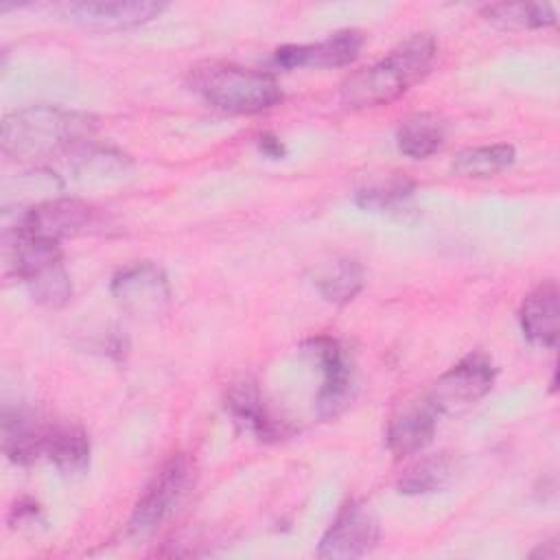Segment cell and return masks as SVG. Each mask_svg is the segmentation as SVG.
<instances>
[{"label": "cell", "instance_id": "cell-17", "mask_svg": "<svg viewBox=\"0 0 560 560\" xmlns=\"http://www.w3.org/2000/svg\"><path fill=\"white\" fill-rule=\"evenodd\" d=\"M446 140V122L438 114L422 112L405 118L396 131L398 151L413 160H424L442 149Z\"/></svg>", "mask_w": 560, "mask_h": 560}, {"label": "cell", "instance_id": "cell-15", "mask_svg": "<svg viewBox=\"0 0 560 560\" xmlns=\"http://www.w3.org/2000/svg\"><path fill=\"white\" fill-rule=\"evenodd\" d=\"M44 455L63 477H81L90 468L88 433L74 422H48Z\"/></svg>", "mask_w": 560, "mask_h": 560}, {"label": "cell", "instance_id": "cell-20", "mask_svg": "<svg viewBox=\"0 0 560 560\" xmlns=\"http://www.w3.org/2000/svg\"><path fill=\"white\" fill-rule=\"evenodd\" d=\"M516 160V151L512 144H483L468 147L455 153L451 168L462 177H492Z\"/></svg>", "mask_w": 560, "mask_h": 560}, {"label": "cell", "instance_id": "cell-23", "mask_svg": "<svg viewBox=\"0 0 560 560\" xmlns=\"http://www.w3.org/2000/svg\"><path fill=\"white\" fill-rule=\"evenodd\" d=\"M24 284H26L28 293L33 295V300L48 308H61L72 295L70 276L63 267V260L52 262V265L44 267L42 271L33 273L31 278L24 280Z\"/></svg>", "mask_w": 560, "mask_h": 560}, {"label": "cell", "instance_id": "cell-5", "mask_svg": "<svg viewBox=\"0 0 560 560\" xmlns=\"http://www.w3.org/2000/svg\"><path fill=\"white\" fill-rule=\"evenodd\" d=\"M497 368L483 352H470L451 365L424 396L438 416L459 413L481 400L494 385Z\"/></svg>", "mask_w": 560, "mask_h": 560}, {"label": "cell", "instance_id": "cell-7", "mask_svg": "<svg viewBox=\"0 0 560 560\" xmlns=\"http://www.w3.org/2000/svg\"><path fill=\"white\" fill-rule=\"evenodd\" d=\"M381 536L378 518L363 501H348L324 532L317 556L328 560H352L368 556Z\"/></svg>", "mask_w": 560, "mask_h": 560}, {"label": "cell", "instance_id": "cell-16", "mask_svg": "<svg viewBox=\"0 0 560 560\" xmlns=\"http://www.w3.org/2000/svg\"><path fill=\"white\" fill-rule=\"evenodd\" d=\"M48 422H39L26 409H4L2 416V448L13 464L28 466L44 455V438Z\"/></svg>", "mask_w": 560, "mask_h": 560}, {"label": "cell", "instance_id": "cell-22", "mask_svg": "<svg viewBox=\"0 0 560 560\" xmlns=\"http://www.w3.org/2000/svg\"><path fill=\"white\" fill-rule=\"evenodd\" d=\"M411 195H413V182L407 179L405 175H392L383 182L363 186L357 192V203L370 212L398 214V212H405Z\"/></svg>", "mask_w": 560, "mask_h": 560}, {"label": "cell", "instance_id": "cell-6", "mask_svg": "<svg viewBox=\"0 0 560 560\" xmlns=\"http://www.w3.org/2000/svg\"><path fill=\"white\" fill-rule=\"evenodd\" d=\"M116 304L136 319L160 317L171 300L166 273L153 262H133L120 269L109 284Z\"/></svg>", "mask_w": 560, "mask_h": 560}, {"label": "cell", "instance_id": "cell-25", "mask_svg": "<svg viewBox=\"0 0 560 560\" xmlns=\"http://www.w3.org/2000/svg\"><path fill=\"white\" fill-rule=\"evenodd\" d=\"M260 151L265 155H269V158H282L284 155L282 142L278 138H273V136H267V133L260 136Z\"/></svg>", "mask_w": 560, "mask_h": 560}, {"label": "cell", "instance_id": "cell-4", "mask_svg": "<svg viewBox=\"0 0 560 560\" xmlns=\"http://www.w3.org/2000/svg\"><path fill=\"white\" fill-rule=\"evenodd\" d=\"M197 481V466L188 453L171 455L140 492L125 534L142 540L158 532L184 503Z\"/></svg>", "mask_w": 560, "mask_h": 560}, {"label": "cell", "instance_id": "cell-9", "mask_svg": "<svg viewBox=\"0 0 560 560\" xmlns=\"http://www.w3.org/2000/svg\"><path fill=\"white\" fill-rule=\"evenodd\" d=\"M94 225V210L70 197H55L31 206L26 210H18V223L13 232L39 236L59 243L61 238H70L88 232Z\"/></svg>", "mask_w": 560, "mask_h": 560}, {"label": "cell", "instance_id": "cell-21", "mask_svg": "<svg viewBox=\"0 0 560 560\" xmlns=\"http://www.w3.org/2000/svg\"><path fill=\"white\" fill-rule=\"evenodd\" d=\"M481 15L499 28H545L556 22L551 4L542 2H499L481 9Z\"/></svg>", "mask_w": 560, "mask_h": 560}, {"label": "cell", "instance_id": "cell-18", "mask_svg": "<svg viewBox=\"0 0 560 560\" xmlns=\"http://www.w3.org/2000/svg\"><path fill=\"white\" fill-rule=\"evenodd\" d=\"M459 470V462L453 453H435L422 457L398 479V492L402 494H431L448 488Z\"/></svg>", "mask_w": 560, "mask_h": 560}, {"label": "cell", "instance_id": "cell-12", "mask_svg": "<svg viewBox=\"0 0 560 560\" xmlns=\"http://www.w3.org/2000/svg\"><path fill=\"white\" fill-rule=\"evenodd\" d=\"M166 4L153 0H114V2H74L68 15L92 28H131L158 18Z\"/></svg>", "mask_w": 560, "mask_h": 560}, {"label": "cell", "instance_id": "cell-8", "mask_svg": "<svg viewBox=\"0 0 560 560\" xmlns=\"http://www.w3.org/2000/svg\"><path fill=\"white\" fill-rule=\"evenodd\" d=\"M308 352L317 359L322 370V387L315 398L317 416L322 420L337 418L346 411L354 394V374L348 350L335 337H315L306 343Z\"/></svg>", "mask_w": 560, "mask_h": 560}, {"label": "cell", "instance_id": "cell-2", "mask_svg": "<svg viewBox=\"0 0 560 560\" xmlns=\"http://www.w3.org/2000/svg\"><path fill=\"white\" fill-rule=\"evenodd\" d=\"M92 131L94 120L88 114L55 105H31L4 116L2 151L13 160L37 162L85 142Z\"/></svg>", "mask_w": 560, "mask_h": 560}, {"label": "cell", "instance_id": "cell-14", "mask_svg": "<svg viewBox=\"0 0 560 560\" xmlns=\"http://www.w3.org/2000/svg\"><path fill=\"white\" fill-rule=\"evenodd\" d=\"M225 407L232 413L234 422L254 433L260 442H276L284 438V424L278 422L267 409L258 385L254 381H238L228 389Z\"/></svg>", "mask_w": 560, "mask_h": 560}, {"label": "cell", "instance_id": "cell-11", "mask_svg": "<svg viewBox=\"0 0 560 560\" xmlns=\"http://www.w3.org/2000/svg\"><path fill=\"white\" fill-rule=\"evenodd\" d=\"M438 413L427 398L400 405L385 429V444L394 457H405L422 451L435 433Z\"/></svg>", "mask_w": 560, "mask_h": 560}, {"label": "cell", "instance_id": "cell-10", "mask_svg": "<svg viewBox=\"0 0 560 560\" xmlns=\"http://www.w3.org/2000/svg\"><path fill=\"white\" fill-rule=\"evenodd\" d=\"M363 48V33L343 28L315 44H289L276 50L282 68H339L352 63Z\"/></svg>", "mask_w": 560, "mask_h": 560}, {"label": "cell", "instance_id": "cell-19", "mask_svg": "<svg viewBox=\"0 0 560 560\" xmlns=\"http://www.w3.org/2000/svg\"><path fill=\"white\" fill-rule=\"evenodd\" d=\"M313 282L330 304H348L363 289V267L352 258H332L317 267Z\"/></svg>", "mask_w": 560, "mask_h": 560}, {"label": "cell", "instance_id": "cell-24", "mask_svg": "<svg viewBox=\"0 0 560 560\" xmlns=\"http://www.w3.org/2000/svg\"><path fill=\"white\" fill-rule=\"evenodd\" d=\"M127 160L125 155L101 149V147H85L74 160V173L81 182H103V175H125Z\"/></svg>", "mask_w": 560, "mask_h": 560}, {"label": "cell", "instance_id": "cell-3", "mask_svg": "<svg viewBox=\"0 0 560 560\" xmlns=\"http://www.w3.org/2000/svg\"><path fill=\"white\" fill-rule=\"evenodd\" d=\"M188 85L208 105L228 114H260L282 101V90L269 72L223 61L192 66Z\"/></svg>", "mask_w": 560, "mask_h": 560}, {"label": "cell", "instance_id": "cell-13", "mask_svg": "<svg viewBox=\"0 0 560 560\" xmlns=\"http://www.w3.org/2000/svg\"><path fill=\"white\" fill-rule=\"evenodd\" d=\"M521 330L529 343L540 348H556L560 330V291L556 280H542L523 300Z\"/></svg>", "mask_w": 560, "mask_h": 560}, {"label": "cell", "instance_id": "cell-1", "mask_svg": "<svg viewBox=\"0 0 560 560\" xmlns=\"http://www.w3.org/2000/svg\"><path fill=\"white\" fill-rule=\"evenodd\" d=\"M438 55V44L429 33H416L392 48L383 59L343 79L339 96L350 109L387 105L422 81Z\"/></svg>", "mask_w": 560, "mask_h": 560}]
</instances>
